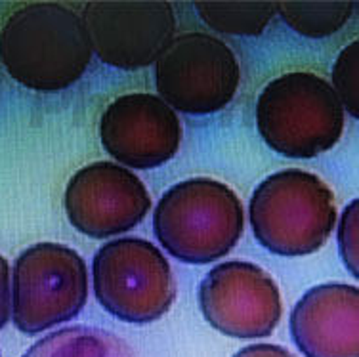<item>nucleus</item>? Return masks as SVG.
Here are the masks:
<instances>
[{
  "mask_svg": "<svg viewBox=\"0 0 359 357\" xmlns=\"http://www.w3.org/2000/svg\"><path fill=\"white\" fill-rule=\"evenodd\" d=\"M92 54L83 18L57 2L23 4L0 27V63L15 83L42 94L75 84Z\"/></svg>",
  "mask_w": 359,
  "mask_h": 357,
  "instance_id": "f257e3e1",
  "label": "nucleus"
},
{
  "mask_svg": "<svg viewBox=\"0 0 359 357\" xmlns=\"http://www.w3.org/2000/svg\"><path fill=\"white\" fill-rule=\"evenodd\" d=\"M245 229L237 193L212 178L178 182L161 197L153 231L168 255L184 264H210L229 255Z\"/></svg>",
  "mask_w": 359,
  "mask_h": 357,
  "instance_id": "f03ea898",
  "label": "nucleus"
},
{
  "mask_svg": "<svg viewBox=\"0 0 359 357\" xmlns=\"http://www.w3.org/2000/svg\"><path fill=\"white\" fill-rule=\"evenodd\" d=\"M256 241L285 258L313 255L339 220L334 193L323 180L300 168L276 172L260 182L249 205Z\"/></svg>",
  "mask_w": 359,
  "mask_h": 357,
  "instance_id": "7ed1b4c3",
  "label": "nucleus"
},
{
  "mask_svg": "<svg viewBox=\"0 0 359 357\" xmlns=\"http://www.w3.org/2000/svg\"><path fill=\"white\" fill-rule=\"evenodd\" d=\"M346 111L331 83L310 71L269 81L256 102V128L266 144L289 159L331 151L344 132Z\"/></svg>",
  "mask_w": 359,
  "mask_h": 357,
  "instance_id": "20e7f679",
  "label": "nucleus"
},
{
  "mask_svg": "<svg viewBox=\"0 0 359 357\" xmlns=\"http://www.w3.org/2000/svg\"><path fill=\"white\" fill-rule=\"evenodd\" d=\"M94 295L102 308L125 323H153L172 308L176 277L170 264L149 241H109L92 260Z\"/></svg>",
  "mask_w": 359,
  "mask_h": 357,
  "instance_id": "39448f33",
  "label": "nucleus"
},
{
  "mask_svg": "<svg viewBox=\"0 0 359 357\" xmlns=\"http://www.w3.org/2000/svg\"><path fill=\"white\" fill-rule=\"evenodd\" d=\"M88 300L83 256L60 243H36L15 258L12 271V321L35 337L75 319Z\"/></svg>",
  "mask_w": 359,
  "mask_h": 357,
  "instance_id": "423d86ee",
  "label": "nucleus"
},
{
  "mask_svg": "<svg viewBox=\"0 0 359 357\" xmlns=\"http://www.w3.org/2000/svg\"><path fill=\"white\" fill-rule=\"evenodd\" d=\"M239 83L241 67L233 50L203 31L174 36L155 62L159 97L187 115L222 111L235 97Z\"/></svg>",
  "mask_w": 359,
  "mask_h": 357,
  "instance_id": "0eeeda50",
  "label": "nucleus"
},
{
  "mask_svg": "<svg viewBox=\"0 0 359 357\" xmlns=\"http://www.w3.org/2000/svg\"><path fill=\"white\" fill-rule=\"evenodd\" d=\"M83 23L92 52L111 67L134 71L151 65L176 34V14L170 2H88Z\"/></svg>",
  "mask_w": 359,
  "mask_h": 357,
  "instance_id": "6e6552de",
  "label": "nucleus"
},
{
  "mask_svg": "<svg viewBox=\"0 0 359 357\" xmlns=\"http://www.w3.org/2000/svg\"><path fill=\"white\" fill-rule=\"evenodd\" d=\"M199 308L208 323L231 338L269 337L283 306L273 277L252 262H222L201 281Z\"/></svg>",
  "mask_w": 359,
  "mask_h": 357,
  "instance_id": "1a4fd4ad",
  "label": "nucleus"
},
{
  "mask_svg": "<svg viewBox=\"0 0 359 357\" xmlns=\"http://www.w3.org/2000/svg\"><path fill=\"white\" fill-rule=\"evenodd\" d=\"M63 205L76 231L107 239L138 226L151 210V197L130 168L97 161L71 176Z\"/></svg>",
  "mask_w": 359,
  "mask_h": 357,
  "instance_id": "9d476101",
  "label": "nucleus"
},
{
  "mask_svg": "<svg viewBox=\"0 0 359 357\" xmlns=\"http://www.w3.org/2000/svg\"><path fill=\"white\" fill-rule=\"evenodd\" d=\"M178 113L159 96L132 92L118 96L100 119V140L117 163L149 170L176 157L182 145Z\"/></svg>",
  "mask_w": 359,
  "mask_h": 357,
  "instance_id": "9b49d317",
  "label": "nucleus"
},
{
  "mask_svg": "<svg viewBox=\"0 0 359 357\" xmlns=\"http://www.w3.org/2000/svg\"><path fill=\"white\" fill-rule=\"evenodd\" d=\"M292 342L304 357H359V290L355 285L311 287L290 311Z\"/></svg>",
  "mask_w": 359,
  "mask_h": 357,
  "instance_id": "f8f14e48",
  "label": "nucleus"
},
{
  "mask_svg": "<svg viewBox=\"0 0 359 357\" xmlns=\"http://www.w3.org/2000/svg\"><path fill=\"white\" fill-rule=\"evenodd\" d=\"M21 357H138L115 332L92 325H71L36 340Z\"/></svg>",
  "mask_w": 359,
  "mask_h": 357,
  "instance_id": "ddd939ff",
  "label": "nucleus"
},
{
  "mask_svg": "<svg viewBox=\"0 0 359 357\" xmlns=\"http://www.w3.org/2000/svg\"><path fill=\"white\" fill-rule=\"evenodd\" d=\"M201 20L224 34L256 36L277 14L276 2H197Z\"/></svg>",
  "mask_w": 359,
  "mask_h": 357,
  "instance_id": "4468645a",
  "label": "nucleus"
},
{
  "mask_svg": "<svg viewBox=\"0 0 359 357\" xmlns=\"http://www.w3.org/2000/svg\"><path fill=\"white\" fill-rule=\"evenodd\" d=\"M355 2H279L277 14L294 33L325 39L339 33L352 20Z\"/></svg>",
  "mask_w": 359,
  "mask_h": 357,
  "instance_id": "2eb2a0df",
  "label": "nucleus"
},
{
  "mask_svg": "<svg viewBox=\"0 0 359 357\" xmlns=\"http://www.w3.org/2000/svg\"><path fill=\"white\" fill-rule=\"evenodd\" d=\"M332 92L352 117H359V42L346 46L332 65Z\"/></svg>",
  "mask_w": 359,
  "mask_h": 357,
  "instance_id": "dca6fc26",
  "label": "nucleus"
},
{
  "mask_svg": "<svg viewBox=\"0 0 359 357\" xmlns=\"http://www.w3.org/2000/svg\"><path fill=\"white\" fill-rule=\"evenodd\" d=\"M358 199L346 206L339 224V250L346 269L352 277H359V213Z\"/></svg>",
  "mask_w": 359,
  "mask_h": 357,
  "instance_id": "f3484780",
  "label": "nucleus"
},
{
  "mask_svg": "<svg viewBox=\"0 0 359 357\" xmlns=\"http://www.w3.org/2000/svg\"><path fill=\"white\" fill-rule=\"evenodd\" d=\"M12 319V285H10V264L0 255V329Z\"/></svg>",
  "mask_w": 359,
  "mask_h": 357,
  "instance_id": "a211bd4d",
  "label": "nucleus"
},
{
  "mask_svg": "<svg viewBox=\"0 0 359 357\" xmlns=\"http://www.w3.org/2000/svg\"><path fill=\"white\" fill-rule=\"evenodd\" d=\"M233 357H297L283 346L277 344H250L235 353Z\"/></svg>",
  "mask_w": 359,
  "mask_h": 357,
  "instance_id": "6ab92c4d",
  "label": "nucleus"
}]
</instances>
